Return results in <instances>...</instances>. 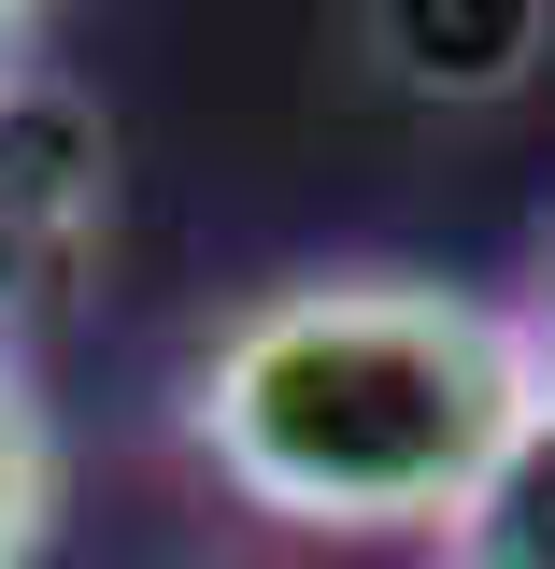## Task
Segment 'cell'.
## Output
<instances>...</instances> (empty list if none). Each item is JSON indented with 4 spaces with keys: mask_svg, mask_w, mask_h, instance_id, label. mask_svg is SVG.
Returning <instances> with one entry per match:
<instances>
[{
    "mask_svg": "<svg viewBox=\"0 0 555 569\" xmlns=\"http://www.w3.org/2000/svg\"><path fill=\"white\" fill-rule=\"evenodd\" d=\"M513 356H527V399L555 413V257H542V284H527V313H513Z\"/></svg>",
    "mask_w": 555,
    "mask_h": 569,
    "instance_id": "obj_6",
    "label": "cell"
},
{
    "mask_svg": "<svg viewBox=\"0 0 555 569\" xmlns=\"http://www.w3.org/2000/svg\"><path fill=\"white\" fill-rule=\"evenodd\" d=\"M527 413L513 313L427 271H299L242 299L186 385L214 485L314 541H442Z\"/></svg>",
    "mask_w": 555,
    "mask_h": 569,
    "instance_id": "obj_1",
    "label": "cell"
},
{
    "mask_svg": "<svg viewBox=\"0 0 555 569\" xmlns=\"http://www.w3.org/2000/svg\"><path fill=\"white\" fill-rule=\"evenodd\" d=\"M29 29H43V0H0V71L29 58Z\"/></svg>",
    "mask_w": 555,
    "mask_h": 569,
    "instance_id": "obj_7",
    "label": "cell"
},
{
    "mask_svg": "<svg viewBox=\"0 0 555 569\" xmlns=\"http://www.w3.org/2000/svg\"><path fill=\"white\" fill-rule=\"evenodd\" d=\"M115 242V129L71 71L14 58L0 71V356H29V328Z\"/></svg>",
    "mask_w": 555,
    "mask_h": 569,
    "instance_id": "obj_2",
    "label": "cell"
},
{
    "mask_svg": "<svg viewBox=\"0 0 555 569\" xmlns=\"http://www.w3.org/2000/svg\"><path fill=\"white\" fill-rule=\"evenodd\" d=\"M542 14L555 0H370V43L414 100H513L542 71Z\"/></svg>",
    "mask_w": 555,
    "mask_h": 569,
    "instance_id": "obj_3",
    "label": "cell"
},
{
    "mask_svg": "<svg viewBox=\"0 0 555 569\" xmlns=\"http://www.w3.org/2000/svg\"><path fill=\"white\" fill-rule=\"evenodd\" d=\"M442 569H555V413H527L513 456L470 485V512L442 527Z\"/></svg>",
    "mask_w": 555,
    "mask_h": 569,
    "instance_id": "obj_4",
    "label": "cell"
},
{
    "mask_svg": "<svg viewBox=\"0 0 555 569\" xmlns=\"http://www.w3.org/2000/svg\"><path fill=\"white\" fill-rule=\"evenodd\" d=\"M58 541V413L29 385V356H0V569Z\"/></svg>",
    "mask_w": 555,
    "mask_h": 569,
    "instance_id": "obj_5",
    "label": "cell"
}]
</instances>
